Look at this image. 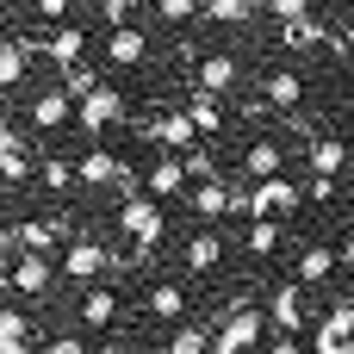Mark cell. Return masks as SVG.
<instances>
[{
  "label": "cell",
  "instance_id": "1",
  "mask_svg": "<svg viewBox=\"0 0 354 354\" xmlns=\"http://www.w3.org/2000/svg\"><path fill=\"white\" fill-rule=\"evenodd\" d=\"M118 236H124L131 261L156 255L162 236H168V205H162L156 193H124V205H118Z\"/></svg>",
  "mask_w": 354,
  "mask_h": 354
},
{
  "label": "cell",
  "instance_id": "2",
  "mask_svg": "<svg viewBox=\"0 0 354 354\" xmlns=\"http://www.w3.org/2000/svg\"><path fill=\"white\" fill-rule=\"evenodd\" d=\"M274 330V317L268 311H255L249 299H236V305H218V330H212V354H249L261 336Z\"/></svg>",
  "mask_w": 354,
  "mask_h": 354
},
{
  "label": "cell",
  "instance_id": "3",
  "mask_svg": "<svg viewBox=\"0 0 354 354\" xmlns=\"http://www.w3.org/2000/svg\"><path fill=\"white\" fill-rule=\"evenodd\" d=\"M131 255H112V243L106 236H68V249H62V280H75V286H87V280H112L118 268H124Z\"/></svg>",
  "mask_w": 354,
  "mask_h": 354
},
{
  "label": "cell",
  "instance_id": "4",
  "mask_svg": "<svg viewBox=\"0 0 354 354\" xmlns=\"http://www.w3.org/2000/svg\"><path fill=\"white\" fill-rule=\"evenodd\" d=\"M131 131L149 143V149H193L199 143V124H193V112L187 106H168V112H149V118H131Z\"/></svg>",
  "mask_w": 354,
  "mask_h": 354
},
{
  "label": "cell",
  "instance_id": "5",
  "mask_svg": "<svg viewBox=\"0 0 354 354\" xmlns=\"http://www.w3.org/2000/svg\"><path fill=\"white\" fill-rule=\"evenodd\" d=\"M56 274H62V268H50L44 249H25V255H12V261L0 268V286H6L12 299H50Z\"/></svg>",
  "mask_w": 354,
  "mask_h": 354
},
{
  "label": "cell",
  "instance_id": "6",
  "mask_svg": "<svg viewBox=\"0 0 354 354\" xmlns=\"http://www.w3.org/2000/svg\"><path fill=\"white\" fill-rule=\"evenodd\" d=\"M137 317H143V324H180V317H193V292H187V280H143V292H137Z\"/></svg>",
  "mask_w": 354,
  "mask_h": 354
},
{
  "label": "cell",
  "instance_id": "7",
  "mask_svg": "<svg viewBox=\"0 0 354 354\" xmlns=\"http://www.w3.org/2000/svg\"><path fill=\"white\" fill-rule=\"evenodd\" d=\"M68 311H75V324H81V330H93V336H100V330H112V324H118L124 292H118L112 280H87V286H81V299H75Z\"/></svg>",
  "mask_w": 354,
  "mask_h": 354
},
{
  "label": "cell",
  "instance_id": "8",
  "mask_svg": "<svg viewBox=\"0 0 354 354\" xmlns=\"http://www.w3.org/2000/svg\"><path fill=\"white\" fill-rule=\"evenodd\" d=\"M187 187H193V174H187V156H180V149H162V156L143 162V193H156L162 205L187 199Z\"/></svg>",
  "mask_w": 354,
  "mask_h": 354
},
{
  "label": "cell",
  "instance_id": "9",
  "mask_svg": "<svg viewBox=\"0 0 354 354\" xmlns=\"http://www.w3.org/2000/svg\"><path fill=\"white\" fill-rule=\"evenodd\" d=\"M131 112H124V93L112 87V81H100L93 93H81V106H75V124L87 131V137H100V131H112V124H124Z\"/></svg>",
  "mask_w": 354,
  "mask_h": 354
},
{
  "label": "cell",
  "instance_id": "10",
  "mask_svg": "<svg viewBox=\"0 0 354 354\" xmlns=\"http://www.w3.org/2000/svg\"><path fill=\"white\" fill-rule=\"evenodd\" d=\"M87 44H93V37H87L81 25H68V19H62V25H44L37 56H44V62H56V68H75V62H87Z\"/></svg>",
  "mask_w": 354,
  "mask_h": 354
},
{
  "label": "cell",
  "instance_id": "11",
  "mask_svg": "<svg viewBox=\"0 0 354 354\" xmlns=\"http://www.w3.org/2000/svg\"><path fill=\"white\" fill-rule=\"evenodd\" d=\"M100 56H106L112 68H143V62H149V31H143V25H106Z\"/></svg>",
  "mask_w": 354,
  "mask_h": 354
},
{
  "label": "cell",
  "instance_id": "12",
  "mask_svg": "<svg viewBox=\"0 0 354 354\" xmlns=\"http://www.w3.org/2000/svg\"><path fill=\"white\" fill-rule=\"evenodd\" d=\"M37 174V162H31V143H25V131H19V118H6L0 124V180L19 193L25 180Z\"/></svg>",
  "mask_w": 354,
  "mask_h": 354
},
{
  "label": "cell",
  "instance_id": "13",
  "mask_svg": "<svg viewBox=\"0 0 354 354\" xmlns=\"http://www.w3.org/2000/svg\"><path fill=\"white\" fill-rule=\"evenodd\" d=\"M193 87L236 93V87H243V62H236L230 50H199V62H193Z\"/></svg>",
  "mask_w": 354,
  "mask_h": 354
},
{
  "label": "cell",
  "instance_id": "14",
  "mask_svg": "<svg viewBox=\"0 0 354 354\" xmlns=\"http://www.w3.org/2000/svg\"><path fill=\"white\" fill-rule=\"evenodd\" d=\"M261 100H268V112L299 118V106H305V75H299V68H268V75H261Z\"/></svg>",
  "mask_w": 354,
  "mask_h": 354
},
{
  "label": "cell",
  "instance_id": "15",
  "mask_svg": "<svg viewBox=\"0 0 354 354\" xmlns=\"http://www.w3.org/2000/svg\"><path fill=\"white\" fill-rule=\"evenodd\" d=\"M75 106H81V100H75V93L56 81V87H44V93L25 106V118H31V131H62V124L75 118Z\"/></svg>",
  "mask_w": 354,
  "mask_h": 354
},
{
  "label": "cell",
  "instance_id": "16",
  "mask_svg": "<svg viewBox=\"0 0 354 354\" xmlns=\"http://www.w3.org/2000/svg\"><path fill=\"white\" fill-rule=\"evenodd\" d=\"M286 212H299V180H286V174H268V180H255L249 218H286Z\"/></svg>",
  "mask_w": 354,
  "mask_h": 354
},
{
  "label": "cell",
  "instance_id": "17",
  "mask_svg": "<svg viewBox=\"0 0 354 354\" xmlns=\"http://www.w3.org/2000/svg\"><path fill=\"white\" fill-rule=\"evenodd\" d=\"M68 236H75V218H68V212H37V218H25V249L62 255Z\"/></svg>",
  "mask_w": 354,
  "mask_h": 354
},
{
  "label": "cell",
  "instance_id": "18",
  "mask_svg": "<svg viewBox=\"0 0 354 354\" xmlns=\"http://www.w3.org/2000/svg\"><path fill=\"white\" fill-rule=\"evenodd\" d=\"M305 292H311L305 280H280V286L268 292V317H274V330H292V336L305 330V317H311V311H305Z\"/></svg>",
  "mask_w": 354,
  "mask_h": 354
},
{
  "label": "cell",
  "instance_id": "19",
  "mask_svg": "<svg viewBox=\"0 0 354 354\" xmlns=\"http://www.w3.org/2000/svg\"><path fill=\"white\" fill-rule=\"evenodd\" d=\"M280 44L292 50V56H305V50H324V44H336V31L317 19V6L311 12H299V19H280Z\"/></svg>",
  "mask_w": 354,
  "mask_h": 354
},
{
  "label": "cell",
  "instance_id": "20",
  "mask_svg": "<svg viewBox=\"0 0 354 354\" xmlns=\"http://www.w3.org/2000/svg\"><path fill=\"white\" fill-rule=\"evenodd\" d=\"M187 205H193V218H205V224H218V218H230L236 212V187L230 180H193V193H187Z\"/></svg>",
  "mask_w": 354,
  "mask_h": 354
},
{
  "label": "cell",
  "instance_id": "21",
  "mask_svg": "<svg viewBox=\"0 0 354 354\" xmlns=\"http://www.w3.org/2000/svg\"><path fill=\"white\" fill-rule=\"evenodd\" d=\"M311 342H317V354H354V305H348V299L317 324V336H311Z\"/></svg>",
  "mask_w": 354,
  "mask_h": 354
},
{
  "label": "cell",
  "instance_id": "22",
  "mask_svg": "<svg viewBox=\"0 0 354 354\" xmlns=\"http://www.w3.org/2000/svg\"><path fill=\"white\" fill-rule=\"evenodd\" d=\"M212 330H218V324L180 317V324H168V336H162V354H212Z\"/></svg>",
  "mask_w": 354,
  "mask_h": 354
},
{
  "label": "cell",
  "instance_id": "23",
  "mask_svg": "<svg viewBox=\"0 0 354 354\" xmlns=\"http://www.w3.org/2000/svg\"><path fill=\"white\" fill-rule=\"evenodd\" d=\"M280 162H286V149H280L274 137H249V143H243V156H236V168H243L249 180H268V174H280Z\"/></svg>",
  "mask_w": 354,
  "mask_h": 354
},
{
  "label": "cell",
  "instance_id": "24",
  "mask_svg": "<svg viewBox=\"0 0 354 354\" xmlns=\"http://www.w3.org/2000/svg\"><path fill=\"white\" fill-rule=\"evenodd\" d=\"M37 180H44L50 199H75V193H81V162H68V156H44V162H37Z\"/></svg>",
  "mask_w": 354,
  "mask_h": 354
},
{
  "label": "cell",
  "instance_id": "25",
  "mask_svg": "<svg viewBox=\"0 0 354 354\" xmlns=\"http://www.w3.org/2000/svg\"><path fill=\"white\" fill-rule=\"evenodd\" d=\"M336 268H342V255H336L330 243H311V249H299L292 280H305V286H330V280H336Z\"/></svg>",
  "mask_w": 354,
  "mask_h": 354
},
{
  "label": "cell",
  "instance_id": "26",
  "mask_svg": "<svg viewBox=\"0 0 354 354\" xmlns=\"http://www.w3.org/2000/svg\"><path fill=\"white\" fill-rule=\"evenodd\" d=\"M31 56H37V44H31V37H19V31L0 44V87H6V93H19V81H25V68H31Z\"/></svg>",
  "mask_w": 354,
  "mask_h": 354
},
{
  "label": "cell",
  "instance_id": "27",
  "mask_svg": "<svg viewBox=\"0 0 354 354\" xmlns=\"http://www.w3.org/2000/svg\"><path fill=\"white\" fill-rule=\"evenodd\" d=\"M187 112H193L199 137H218V131H224V93H212V87H193V93H187Z\"/></svg>",
  "mask_w": 354,
  "mask_h": 354
},
{
  "label": "cell",
  "instance_id": "28",
  "mask_svg": "<svg viewBox=\"0 0 354 354\" xmlns=\"http://www.w3.org/2000/svg\"><path fill=\"white\" fill-rule=\"evenodd\" d=\"M305 162H311V174H342L348 168V143L342 137H305Z\"/></svg>",
  "mask_w": 354,
  "mask_h": 354
},
{
  "label": "cell",
  "instance_id": "29",
  "mask_svg": "<svg viewBox=\"0 0 354 354\" xmlns=\"http://www.w3.org/2000/svg\"><path fill=\"white\" fill-rule=\"evenodd\" d=\"M75 162H81V187H118V174H124V162L112 149H87Z\"/></svg>",
  "mask_w": 354,
  "mask_h": 354
},
{
  "label": "cell",
  "instance_id": "30",
  "mask_svg": "<svg viewBox=\"0 0 354 354\" xmlns=\"http://www.w3.org/2000/svg\"><path fill=\"white\" fill-rule=\"evenodd\" d=\"M224 261V236L218 230H193L187 236V274H212Z\"/></svg>",
  "mask_w": 354,
  "mask_h": 354
},
{
  "label": "cell",
  "instance_id": "31",
  "mask_svg": "<svg viewBox=\"0 0 354 354\" xmlns=\"http://www.w3.org/2000/svg\"><path fill=\"white\" fill-rule=\"evenodd\" d=\"M0 354H31V317L19 305H0Z\"/></svg>",
  "mask_w": 354,
  "mask_h": 354
},
{
  "label": "cell",
  "instance_id": "32",
  "mask_svg": "<svg viewBox=\"0 0 354 354\" xmlns=\"http://www.w3.org/2000/svg\"><path fill=\"white\" fill-rule=\"evenodd\" d=\"M243 249L249 255H274L280 249V224L274 218H243Z\"/></svg>",
  "mask_w": 354,
  "mask_h": 354
},
{
  "label": "cell",
  "instance_id": "33",
  "mask_svg": "<svg viewBox=\"0 0 354 354\" xmlns=\"http://www.w3.org/2000/svg\"><path fill=\"white\" fill-rule=\"evenodd\" d=\"M255 12H261V0H205L199 19H212V25H249Z\"/></svg>",
  "mask_w": 354,
  "mask_h": 354
},
{
  "label": "cell",
  "instance_id": "34",
  "mask_svg": "<svg viewBox=\"0 0 354 354\" xmlns=\"http://www.w3.org/2000/svg\"><path fill=\"white\" fill-rule=\"evenodd\" d=\"M87 336H93V330H81V324H75V330H44L37 348L44 354H87Z\"/></svg>",
  "mask_w": 354,
  "mask_h": 354
},
{
  "label": "cell",
  "instance_id": "35",
  "mask_svg": "<svg viewBox=\"0 0 354 354\" xmlns=\"http://www.w3.org/2000/svg\"><path fill=\"white\" fill-rule=\"evenodd\" d=\"M62 87L81 100V93H93V87H100V68H93V62H75V68H62Z\"/></svg>",
  "mask_w": 354,
  "mask_h": 354
},
{
  "label": "cell",
  "instance_id": "36",
  "mask_svg": "<svg viewBox=\"0 0 354 354\" xmlns=\"http://www.w3.org/2000/svg\"><path fill=\"white\" fill-rule=\"evenodd\" d=\"M193 12H205V0H156V19L162 25H187Z\"/></svg>",
  "mask_w": 354,
  "mask_h": 354
},
{
  "label": "cell",
  "instance_id": "37",
  "mask_svg": "<svg viewBox=\"0 0 354 354\" xmlns=\"http://www.w3.org/2000/svg\"><path fill=\"white\" fill-rule=\"evenodd\" d=\"M187 174H193V180H212V174H218V156L193 143V149H187Z\"/></svg>",
  "mask_w": 354,
  "mask_h": 354
},
{
  "label": "cell",
  "instance_id": "38",
  "mask_svg": "<svg viewBox=\"0 0 354 354\" xmlns=\"http://www.w3.org/2000/svg\"><path fill=\"white\" fill-rule=\"evenodd\" d=\"M0 255L12 261V255H25V218H12L6 230H0Z\"/></svg>",
  "mask_w": 354,
  "mask_h": 354
},
{
  "label": "cell",
  "instance_id": "39",
  "mask_svg": "<svg viewBox=\"0 0 354 354\" xmlns=\"http://www.w3.org/2000/svg\"><path fill=\"white\" fill-rule=\"evenodd\" d=\"M93 6H100L106 25H131V12H137V0H93Z\"/></svg>",
  "mask_w": 354,
  "mask_h": 354
},
{
  "label": "cell",
  "instance_id": "40",
  "mask_svg": "<svg viewBox=\"0 0 354 354\" xmlns=\"http://www.w3.org/2000/svg\"><path fill=\"white\" fill-rule=\"evenodd\" d=\"M305 199L330 205V199H336V174H311V180H305Z\"/></svg>",
  "mask_w": 354,
  "mask_h": 354
},
{
  "label": "cell",
  "instance_id": "41",
  "mask_svg": "<svg viewBox=\"0 0 354 354\" xmlns=\"http://www.w3.org/2000/svg\"><path fill=\"white\" fill-rule=\"evenodd\" d=\"M68 6H75V0H31V12H37L44 25H62V19H68Z\"/></svg>",
  "mask_w": 354,
  "mask_h": 354
},
{
  "label": "cell",
  "instance_id": "42",
  "mask_svg": "<svg viewBox=\"0 0 354 354\" xmlns=\"http://www.w3.org/2000/svg\"><path fill=\"white\" fill-rule=\"evenodd\" d=\"M330 50H336V56H354V12L342 19V31H336V44H330Z\"/></svg>",
  "mask_w": 354,
  "mask_h": 354
},
{
  "label": "cell",
  "instance_id": "43",
  "mask_svg": "<svg viewBox=\"0 0 354 354\" xmlns=\"http://www.w3.org/2000/svg\"><path fill=\"white\" fill-rule=\"evenodd\" d=\"M87 6H93V0H87Z\"/></svg>",
  "mask_w": 354,
  "mask_h": 354
}]
</instances>
